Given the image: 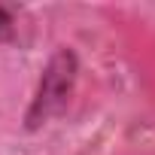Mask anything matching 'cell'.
<instances>
[{
  "label": "cell",
  "instance_id": "6da1fadb",
  "mask_svg": "<svg viewBox=\"0 0 155 155\" xmlns=\"http://www.w3.org/2000/svg\"><path fill=\"white\" fill-rule=\"evenodd\" d=\"M76 73H79V61H76V55L70 49H58L49 58V64L43 70V79H40V88L34 94V104L25 116L31 131L46 125L52 116H58L67 107V101L73 94V85H76Z\"/></svg>",
  "mask_w": 155,
  "mask_h": 155
},
{
  "label": "cell",
  "instance_id": "7a4b0ae2",
  "mask_svg": "<svg viewBox=\"0 0 155 155\" xmlns=\"http://www.w3.org/2000/svg\"><path fill=\"white\" fill-rule=\"evenodd\" d=\"M15 31V18H12V9L0 6V43H6Z\"/></svg>",
  "mask_w": 155,
  "mask_h": 155
}]
</instances>
